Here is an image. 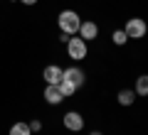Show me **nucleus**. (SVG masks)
I'll list each match as a JSON object with an SVG mask.
<instances>
[{
	"instance_id": "nucleus-1",
	"label": "nucleus",
	"mask_w": 148,
	"mask_h": 135,
	"mask_svg": "<svg viewBox=\"0 0 148 135\" xmlns=\"http://www.w3.org/2000/svg\"><path fill=\"white\" fill-rule=\"evenodd\" d=\"M59 27H62V32H67V35H74V32H79L82 20H79V15L74 10H64V12H59Z\"/></svg>"
},
{
	"instance_id": "nucleus-2",
	"label": "nucleus",
	"mask_w": 148,
	"mask_h": 135,
	"mask_svg": "<svg viewBox=\"0 0 148 135\" xmlns=\"http://www.w3.org/2000/svg\"><path fill=\"white\" fill-rule=\"evenodd\" d=\"M67 52H69V59H74V62H82V59L86 57V52H89V49H86V42L82 39H72V37H69V42H67Z\"/></svg>"
},
{
	"instance_id": "nucleus-3",
	"label": "nucleus",
	"mask_w": 148,
	"mask_h": 135,
	"mask_svg": "<svg viewBox=\"0 0 148 135\" xmlns=\"http://www.w3.org/2000/svg\"><path fill=\"white\" fill-rule=\"evenodd\" d=\"M123 32H126L128 37H133V39H141V37L148 32V25L141 20V17H131V20L126 22V30Z\"/></svg>"
},
{
	"instance_id": "nucleus-4",
	"label": "nucleus",
	"mask_w": 148,
	"mask_h": 135,
	"mask_svg": "<svg viewBox=\"0 0 148 135\" xmlns=\"http://www.w3.org/2000/svg\"><path fill=\"white\" fill-rule=\"evenodd\" d=\"M64 128H69V130H74V133H77V130L84 128V118H82L77 111H69V113L64 115Z\"/></svg>"
},
{
	"instance_id": "nucleus-5",
	"label": "nucleus",
	"mask_w": 148,
	"mask_h": 135,
	"mask_svg": "<svg viewBox=\"0 0 148 135\" xmlns=\"http://www.w3.org/2000/svg\"><path fill=\"white\" fill-rule=\"evenodd\" d=\"M64 79H67V81H72L74 86L79 88V86H84V71H82L79 66H69V69H64Z\"/></svg>"
},
{
	"instance_id": "nucleus-6",
	"label": "nucleus",
	"mask_w": 148,
	"mask_h": 135,
	"mask_svg": "<svg viewBox=\"0 0 148 135\" xmlns=\"http://www.w3.org/2000/svg\"><path fill=\"white\" fill-rule=\"evenodd\" d=\"M62 98L64 96H62V91H59L57 83H47V88H45V101H47L49 106H57Z\"/></svg>"
},
{
	"instance_id": "nucleus-7",
	"label": "nucleus",
	"mask_w": 148,
	"mask_h": 135,
	"mask_svg": "<svg viewBox=\"0 0 148 135\" xmlns=\"http://www.w3.org/2000/svg\"><path fill=\"white\" fill-rule=\"evenodd\" d=\"M42 76H45V81H47V83H59L64 79V71L59 66H45Z\"/></svg>"
},
{
	"instance_id": "nucleus-8",
	"label": "nucleus",
	"mask_w": 148,
	"mask_h": 135,
	"mask_svg": "<svg viewBox=\"0 0 148 135\" xmlns=\"http://www.w3.org/2000/svg\"><path fill=\"white\" fill-rule=\"evenodd\" d=\"M79 35H82V39H94L96 35H99V27H96V22H82V27H79Z\"/></svg>"
},
{
	"instance_id": "nucleus-9",
	"label": "nucleus",
	"mask_w": 148,
	"mask_h": 135,
	"mask_svg": "<svg viewBox=\"0 0 148 135\" xmlns=\"http://www.w3.org/2000/svg\"><path fill=\"white\" fill-rule=\"evenodd\" d=\"M136 94L138 96H148V74L136 79Z\"/></svg>"
},
{
	"instance_id": "nucleus-10",
	"label": "nucleus",
	"mask_w": 148,
	"mask_h": 135,
	"mask_svg": "<svg viewBox=\"0 0 148 135\" xmlns=\"http://www.w3.org/2000/svg\"><path fill=\"white\" fill-rule=\"evenodd\" d=\"M136 101V91H119V103L121 106H131Z\"/></svg>"
},
{
	"instance_id": "nucleus-11",
	"label": "nucleus",
	"mask_w": 148,
	"mask_h": 135,
	"mask_svg": "<svg viewBox=\"0 0 148 135\" xmlns=\"http://www.w3.org/2000/svg\"><path fill=\"white\" fill-rule=\"evenodd\" d=\"M32 130H30V123H15L10 128V135H30Z\"/></svg>"
},
{
	"instance_id": "nucleus-12",
	"label": "nucleus",
	"mask_w": 148,
	"mask_h": 135,
	"mask_svg": "<svg viewBox=\"0 0 148 135\" xmlns=\"http://www.w3.org/2000/svg\"><path fill=\"white\" fill-rule=\"evenodd\" d=\"M57 86H59V91H62V96H72L74 91H77V86H74L72 81H67V79H62Z\"/></svg>"
},
{
	"instance_id": "nucleus-13",
	"label": "nucleus",
	"mask_w": 148,
	"mask_h": 135,
	"mask_svg": "<svg viewBox=\"0 0 148 135\" xmlns=\"http://www.w3.org/2000/svg\"><path fill=\"white\" fill-rule=\"evenodd\" d=\"M126 39H128V35H126L123 30H116V32H114V44L121 47V44H126Z\"/></svg>"
},
{
	"instance_id": "nucleus-14",
	"label": "nucleus",
	"mask_w": 148,
	"mask_h": 135,
	"mask_svg": "<svg viewBox=\"0 0 148 135\" xmlns=\"http://www.w3.org/2000/svg\"><path fill=\"white\" fill-rule=\"evenodd\" d=\"M40 128H42V123H40V120H32V123H30V130H40Z\"/></svg>"
},
{
	"instance_id": "nucleus-15",
	"label": "nucleus",
	"mask_w": 148,
	"mask_h": 135,
	"mask_svg": "<svg viewBox=\"0 0 148 135\" xmlns=\"http://www.w3.org/2000/svg\"><path fill=\"white\" fill-rule=\"evenodd\" d=\"M20 3H25V5H35L37 0H20Z\"/></svg>"
},
{
	"instance_id": "nucleus-16",
	"label": "nucleus",
	"mask_w": 148,
	"mask_h": 135,
	"mask_svg": "<svg viewBox=\"0 0 148 135\" xmlns=\"http://www.w3.org/2000/svg\"><path fill=\"white\" fill-rule=\"evenodd\" d=\"M91 135H101V133H99V130H94V133H91Z\"/></svg>"
}]
</instances>
